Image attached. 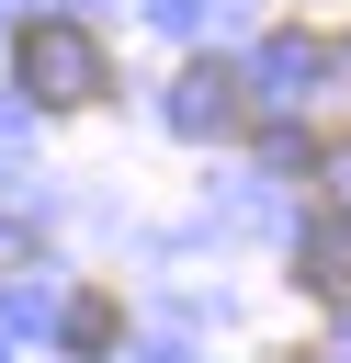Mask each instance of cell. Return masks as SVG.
Masks as SVG:
<instances>
[{"instance_id":"3957f363","label":"cell","mask_w":351,"mask_h":363,"mask_svg":"<svg viewBox=\"0 0 351 363\" xmlns=\"http://www.w3.org/2000/svg\"><path fill=\"white\" fill-rule=\"evenodd\" d=\"M306 284L328 295V306H351V204H306Z\"/></svg>"},{"instance_id":"6da1fadb","label":"cell","mask_w":351,"mask_h":363,"mask_svg":"<svg viewBox=\"0 0 351 363\" xmlns=\"http://www.w3.org/2000/svg\"><path fill=\"white\" fill-rule=\"evenodd\" d=\"M11 79H23V102H45V113H91V102L113 91V45H102L79 11H23V23H11Z\"/></svg>"},{"instance_id":"5b68a950","label":"cell","mask_w":351,"mask_h":363,"mask_svg":"<svg viewBox=\"0 0 351 363\" xmlns=\"http://www.w3.org/2000/svg\"><path fill=\"white\" fill-rule=\"evenodd\" d=\"M11 261H23V227H11V216H0V272H11Z\"/></svg>"},{"instance_id":"277c9868","label":"cell","mask_w":351,"mask_h":363,"mask_svg":"<svg viewBox=\"0 0 351 363\" xmlns=\"http://www.w3.org/2000/svg\"><path fill=\"white\" fill-rule=\"evenodd\" d=\"M113 340H125V306H113V295H102V284H91V295H79V306H68V352H79V363H91V352H113Z\"/></svg>"},{"instance_id":"7a4b0ae2","label":"cell","mask_w":351,"mask_h":363,"mask_svg":"<svg viewBox=\"0 0 351 363\" xmlns=\"http://www.w3.org/2000/svg\"><path fill=\"white\" fill-rule=\"evenodd\" d=\"M181 125H192V136H260L249 68H226V57H192V68H181Z\"/></svg>"}]
</instances>
